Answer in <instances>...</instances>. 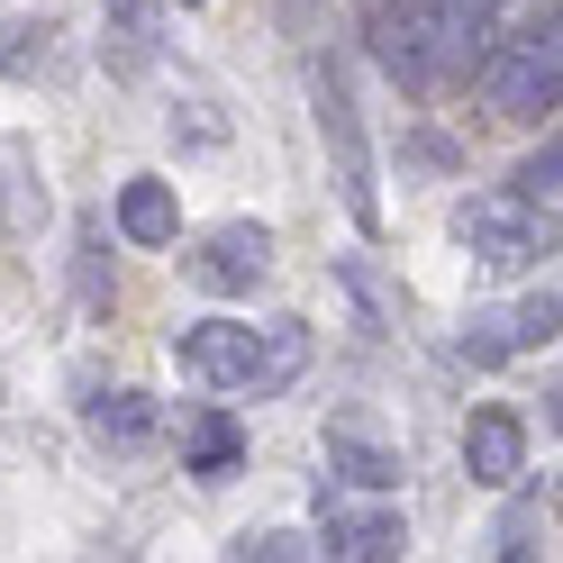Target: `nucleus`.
I'll list each match as a JSON object with an SVG mask.
<instances>
[{"mask_svg":"<svg viewBox=\"0 0 563 563\" xmlns=\"http://www.w3.org/2000/svg\"><path fill=\"white\" fill-rule=\"evenodd\" d=\"M482 91H490V110H509V119H554V91H563L554 10L537 27H509V37L482 46Z\"/></svg>","mask_w":563,"mask_h":563,"instance_id":"obj_1","label":"nucleus"},{"mask_svg":"<svg viewBox=\"0 0 563 563\" xmlns=\"http://www.w3.org/2000/svg\"><path fill=\"white\" fill-rule=\"evenodd\" d=\"M454 245H473V264H490V273H527L537 264V219L509 191H473V200H454Z\"/></svg>","mask_w":563,"mask_h":563,"instance_id":"obj_2","label":"nucleus"},{"mask_svg":"<svg viewBox=\"0 0 563 563\" xmlns=\"http://www.w3.org/2000/svg\"><path fill=\"white\" fill-rule=\"evenodd\" d=\"M255 355H264V328H236V319H200L173 336V364L209 391H255Z\"/></svg>","mask_w":563,"mask_h":563,"instance_id":"obj_3","label":"nucleus"},{"mask_svg":"<svg viewBox=\"0 0 563 563\" xmlns=\"http://www.w3.org/2000/svg\"><path fill=\"white\" fill-rule=\"evenodd\" d=\"M373 55L382 74L428 91L437 82V27H428V0H373Z\"/></svg>","mask_w":563,"mask_h":563,"instance_id":"obj_4","label":"nucleus"},{"mask_svg":"<svg viewBox=\"0 0 563 563\" xmlns=\"http://www.w3.org/2000/svg\"><path fill=\"white\" fill-rule=\"evenodd\" d=\"M264 273H273V228H255V219L209 228L200 255H191V282H200V291H255Z\"/></svg>","mask_w":563,"mask_h":563,"instance_id":"obj_5","label":"nucleus"},{"mask_svg":"<svg viewBox=\"0 0 563 563\" xmlns=\"http://www.w3.org/2000/svg\"><path fill=\"white\" fill-rule=\"evenodd\" d=\"M319 537H328V554H345V563H391V554H409L400 509H355V500H336V490H319Z\"/></svg>","mask_w":563,"mask_h":563,"instance_id":"obj_6","label":"nucleus"},{"mask_svg":"<svg viewBox=\"0 0 563 563\" xmlns=\"http://www.w3.org/2000/svg\"><path fill=\"white\" fill-rule=\"evenodd\" d=\"M319 128H328V146H336V173H345V209L373 228L382 209H373V183H364V128H355V100H345L336 82V64H319Z\"/></svg>","mask_w":563,"mask_h":563,"instance_id":"obj_7","label":"nucleus"},{"mask_svg":"<svg viewBox=\"0 0 563 563\" xmlns=\"http://www.w3.org/2000/svg\"><path fill=\"white\" fill-rule=\"evenodd\" d=\"M464 473L482 482V490H509L518 473H527V428L509 409H473V428H464Z\"/></svg>","mask_w":563,"mask_h":563,"instance_id":"obj_8","label":"nucleus"},{"mask_svg":"<svg viewBox=\"0 0 563 563\" xmlns=\"http://www.w3.org/2000/svg\"><path fill=\"white\" fill-rule=\"evenodd\" d=\"M119 236L128 245H173V236H183V200H173V183L136 173V183L119 191Z\"/></svg>","mask_w":563,"mask_h":563,"instance_id":"obj_9","label":"nucleus"},{"mask_svg":"<svg viewBox=\"0 0 563 563\" xmlns=\"http://www.w3.org/2000/svg\"><path fill=\"white\" fill-rule=\"evenodd\" d=\"M183 454H191L200 482H228V473L245 464V437H236L228 409H200V418H183Z\"/></svg>","mask_w":563,"mask_h":563,"instance_id":"obj_10","label":"nucleus"},{"mask_svg":"<svg viewBox=\"0 0 563 563\" xmlns=\"http://www.w3.org/2000/svg\"><path fill=\"white\" fill-rule=\"evenodd\" d=\"M328 464L355 482V490H391V482H400V454L382 445V437H364V428H345V418L328 428Z\"/></svg>","mask_w":563,"mask_h":563,"instance_id":"obj_11","label":"nucleus"},{"mask_svg":"<svg viewBox=\"0 0 563 563\" xmlns=\"http://www.w3.org/2000/svg\"><path fill=\"white\" fill-rule=\"evenodd\" d=\"M300 373H309V328L300 319H273L264 328V355H255V400L264 391H291Z\"/></svg>","mask_w":563,"mask_h":563,"instance_id":"obj_12","label":"nucleus"},{"mask_svg":"<svg viewBox=\"0 0 563 563\" xmlns=\"http://www.w3.org/2000/svg\"><path fill=\"white\" fill-rule=\"evenodd\" d=\"M91 437L100 445H155V400L146 391H110V400H91Z\"/></svg>","mask_w":563,"mask_h":563,"instance_id":"obj_13","label":"nucleus"},{"mask_svg":"<svg viewBox=\"0 0 563 563\" xmlns=\"http://www.w3.org/2000/svg\"><path fill=\"white\" fill-rule=\"evenodd\" d=\"M110 19H119V74H146L155 64V0H110Z\"/></svg>","mask_w":563,"mask_h":563,"instance_id":"obj_14","label":"nucleus"},{"mask_svg":"<svg viewBox=\"0 0 563 563\" xmlns=\"http://www.w3.org/2000/svg\"><path fill=\"white\" fill-rule=\"evenodd\" d=\"M554 183H563V146L545 136V146H537V155H527V164L509 173V200H527V209L545 200V209H554Z\"/></svg>","mask_w":563,"mask_h":563,"instance_id":"obj_15","label":"nucleus"},{"mask_svg":"<svg viewBox=\"0 0 563 563\" xmlns=\"http://www.w3.org/2000/svg\"><path fill=\"white\" fill-rule=\"evenodd\" d=\"M500 355H518L500 309H482V319H464V364H500Z\"/></svg>","mask_w":563,"mask_h":563,"instance_id":"obj_16","label":"nucleus"},{"mask_svg":"<svg viewBox=\"0 0 563 563\" xmlns=\"http://www.w3.org/2000/svg\"><path fill=\"white\" fill-rule=\"evenodd\" d=\"M236 554L245 563H300V554H319V545H309L300 527H264V537H236Z\"/></svg>","mask_w":563,"mask_h":563,"instance_id":"obj_17","label":"nucleus"},{"mask_svg":"<svg viewBox=\"0 0 563 563\" xmlns=\"http://www.w3.org/2000/svg\"><path fill=\"white\" fill-rule=\"evenodd\" d=\"M554 319H563V300H554V291L518 300V309H509V345H545V336H554Z\"/></svg>","mask_w":563,"mask_h":563,"instance_id":"obj_18","label":"nucleus"},{"mask_svg":"<svg viewBox=\"0 0 563 563\" xmlns=\"http://www.w3.org/2000/svg\"><path fill=\"white\" fill-rule=\"evenodd\" d=\"M74 273H82V300H91V309L110 300V282H100V219H82V264H74Z\"/></svg>","mask_w":563,"mask_h":563,"instance_id":"obj_19","label":"nucleus"},{"mask_svg":"<svg viewBox=\"0 0 563 563\" xmlns=\"http://www.w3.org/2000/svg\"><path fill=\"white\" fill-rule=\"evenodd\" d=\"M500 554H537V509H509V527H500Z\"/></svg>","mask_w":563,"mask_h":563,"instance_id":"obj_20","label":"nucleus"},{"mask_svg":"<svg viewBox=\"0 0 563 563\" xmlns=\"http://www.w3.org/2000/svg\"><path fill=\"white\" fill-rule=\"evenodd\" d=\"M191 10H200V0H191Z\"/></svg>","mask_w":563,"mask_h":563,"instance_id":"obj_21","label":"nucleus"}]
</instances>
